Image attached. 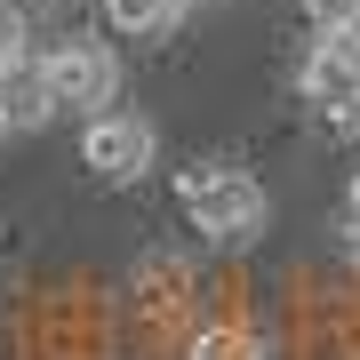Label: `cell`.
I'll return each mask as SVG.
<instances>
[{"label":"cell","instance_id":"6da1fadb","mask_svg":"<svg viewBox=\"0 0 360 360\" xmlns=\"http://www.w3.org/2000/svg\"><path fill=\"white\" fill-rule=\"evenodd\" d=\"M176 200L208 240H248L264 232V184L240 176V168H184L176 176Z\"/></svg>","mask_w":360,"mask_h":360},{"label":"cell","instance_id":"7a4b0ae2","mask_svg":"<svg viewBox=\"0 0 360 360\" xmlns=\"http://www.w3.org/2000/svg\"><path fill=\"white\" fill-rule=\"evenodd\" d=\"M304 96L328 112V129L360 136V32H321L304 56Z\"/></svg>","mask_w":360,"mask_h":360},{"label":"cell","instance_id":"3957f363","mask_svg":"<svg viewBox=\"0 0 360 360\" xmlns=\"http://www.w3.org/2000/svg\"><path fill=\"white\" fill-rule=\"evenodd\" d=\"M40 80H49V96H56V112H112V96H120V56L112 49H96V40H65L56 56H40Z\"/></svg>","mask_w":360,"mask_h":360},{"label":"cell","instance_id":"277c9868","mask_svg":"<svg viewBox=\"0 0 360 360\" xmlns=\"http://www.w3.org/2000/svg\"><path fill=\"white\" fill-rule=\"evenodd\" d=\"M153 153H160V136H153L144 112H89V129H80V168H96L104 184L144 176Z\"/></svg>","mask_w":360,"mask_h":360},{"label":"cell","instance_id":"5b68a950","mask_svg":"<svg viewBox=\"0 0 360 360\" xmlns=\"http://www.w3.org/2000/svg\"><path fill=\"white\" fill-rule=\"evenodd\" d=\"M0 120H8V129L56 120V96H49V80H40V56H8V65H0Z\"/></svg>","mask_w":360,"mask_h":360},{"label":"cell","instance_id":"8992f818","mask_svg":"<svg viewBox=\"0 0 360 360\" xmlns=\"http://www.w3.org/2000/svg\"><path fill=\"white\" fill-rule=\"evenodd\" d=\"M176 16H184V0H104V25L120 40H160V32H176Z\"/></svg>","mask_w":360,"mask_h":360},{"label":"cell","instance_id":"52a82bcc","mask_svg":"<svg viewBox=\"0 0 360 360\" xmlns=\"http://www.w3.org/2000/svg\"><path fill=\"white\" fill-rule=\"evenodd\" d=\"M193 360H264V345L248 328H200L193 336Z\"/></svg>","mask_w":360,"mask_h":360},{"label":"cell","instance_id":"ba28073f","mask_svg":"<svg viewBox=\"0 0 360 360\" xmlns=\"http://www.w3.org/2000/svg\"><path fill=\"white\" fill-rule=\"evenodd\" d=\"M304 16L321 32H352V16H360V0H304Z\"/></svg>","mask_w":360,"mask_h":360},{"label":"cell","instance_id":"9c48e42d","mask_svg":"<svg viewBox=\"0 0 360 360\" xmlns=\"http://www.w3.org/2000/svg\"><path fill=\"white\" fill-rule=\"evenodd\" d=\"M8 56H25V25H16V16H0V65H8Z\"/></svg>","mask_w":360,"mask_h":360},{"label":"cell","instance_id":"30bf717a","mask_svg":"<svg viewBox=\"0 0 360 360\" xmlns=\"http://www.w3.org/2000/svg\"><path fill=\"white\" fill-rule=\"evenodd\" d=\"M345 208H352V232H360V176H352V193H345Z\"/></svg>","mask_w":360,"mask_h":360},{"label":"cell","instance_id":"8fae6325","mask_svg":"<svg viewBox=\"0 0 360 360\" xmlns=\"http://www.w3.org/2000/svg\"><path fill=\"white\" fill-rule=\"evenodd\" d=\"M0 136H8V120H0Z\"/></svg>","mask_w":360,"mask_h":360},{"label":"cell","instance_id":"7c38bea8","mask_svg":"<svg viewBox=\"0 0 360 360\" xmlns=\"http://www.w3.org/2000/svg\"><path fill=\"white\" fill-rule=\"evenodd\" d=\"M352 32H360V16H352Z\"/></svg>","mask_w":360,"mask_h":360}]
</instances>
